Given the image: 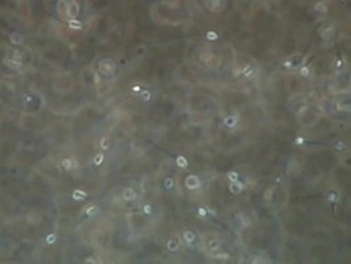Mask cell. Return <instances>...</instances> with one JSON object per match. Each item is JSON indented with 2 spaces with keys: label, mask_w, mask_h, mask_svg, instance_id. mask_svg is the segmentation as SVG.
<instances>
[{
  "label": "cell",
  "mask_w": 351,
  "mask_h": 264,
  "mask_svg": "<svg viewBox=\"0 0 351 264\" xmlns=\"http://www.w3.org/2000/svg\"><path fill=\"white\" fill-rule=\"evenodd\" d=\"M98 72L106 77L114 76L117 72V63L110 58H103L98 62Z\"/></svg>",
  "instance_id": "obj_1"
},
{
  "label": "cell",
  "mask_w": 351,
  "mask_h": 264,
  "mask_svg": "<svg viewBox=\"0 0 351 264\" xmlns=\"http://www.w3.org/2000/svg\"><path fill=\"white\" fill-rule=\"evenodd\" d=\"M80 13V6L77 2H66L65 3V19H68L69 21L70 20H76V17L79 16Z\"/></svg>",
  "instance_id": "obj_2"
},
{
  "label": "cell",
  "mask_w": 351,
  "mask_h": 264,
  "mask_svg": "<svg viewBox=\"0 0 351 264\" xmlns=\"http://www.w3.org/2000/svg\"><path fill=\"white\" fill-rule=\"evenodd\" d=\"M184 185H185L187 190H191V191L198 190V188L201 187V180H200V177L195 176V174H188L184 180Z\"/></svg>",
  "instance_id": "obj_3"
},
{
  "label": "cell",
  "mask_w": 351,
  "mask_h": 264,
  "mask_svg": "<svg viewBox=\"0 0 351 264\" xmlns=\"http://www.w3.org/2000/svg\"><path fill=\"white\" fill-rule=\"evenodd\" d=\"M334 34H336V28H334V25H333V24H326V25H323V27H320V28H319L320 38H322V40H325V41L332 40Z\"/></svg>",
  "instance_id": "obj_4"
},
{
  "label": "cell",
  "mask_w": 351,
  "mask_h": 264,
  "mask_svg": "<svg viewBox=\"0 0 351 264\" xmlns=\"http://www.w3.org/2000/svg\"><path fill=\"white\" fill-rule=\"evenodd\" d=\"M225 4L226 3L222 2V0H208V2H205V6L208 7L209 11H212V13H219V11L223 10Z\"/></svg>",
  "instance_id": "obj_5"
},
{
  "label": "cell",
  "mask_w": 351,
  "mask_h": 264,
  "mask_svg": "<svg viewBox=\"0 0 351 264\" xmlns=\"http://www.w3.org/2000/svg\"><path fill=\"white\" fill-rule=\"evenodd\" d=\"M61 166L66 172H72V170H76L79 167V163H77V160L74 157H63L61 162Z\"/></svg>",
  "instance_id": "obj_6"
},
{
  "label": "cell",
  "mask_w": 351,
  "mask_h": 264,
  "mask_svg": "<svg viewBox=\"0 0 351 264\" xmlns=\"http://www.w3.org/2000/svg\"><path fill=\"white\" fill-rule=\"evenodd\" d=\"M243 190H244V184H243L242 181H233V183H229V191L232 194H235V195H238V194L243 193Z\"/></svg>",
  "instance_id": "obj_7"
},
{
  "label": "cell",
  "mask_w": 351,
  "mask_h": 264,
  "mask_svg": "<svg viewBox=\"0 0 351 264\" xmlns=\"http://www.w3.org/2000/svg\"><path fill=\"white\" fill-rule=\"evenodd\" d=\"M239 122V115L238 114H232V115H228L225 117L223 119V125L228 128H235Z\"/></svg>",
  "instance_id": "obj_8"
},
{
  "label": "cell",
  "mask_w": 351,
  "mask_h": 264,
  "mask_svg": "<svg viewBox=\"0 0 351 264\" xmlns=\"http://www.w3.org/2000/svg\"><path fill=\"white\" fill-rule=\"evenodd\" d=\"M136 197V193L132 187H125L124 191H122V200L124 201H134Z\"/></svg>",
  "instance_id": "obj_9"
},
{
  "label": "cell",
  "mask_w": 351,
  "mask_h": 264,
  "mask_svg": "<svg viewBox=\"0 0 351 264\" xmlns=\"http://www.w3.org/2000/svg\"><path fill=\"white\" fill-rule=\"evenodd\" d=\"M301 58V55H299V53H296V55H293V56H289V58L288 59H285V61H284V63H282V66L285 69H292V68H295L296 65H298V59Z\"/></svg>",
  "instance_id": "obj_10"
},
{
  "label": "cell",
  "mask_w": 351,
  "mask_h": 264,
  "mask_svg": "<svg viewBox=\"0 0 351 264\" xmlns=\"http://www.w3.org/2000/svg\"><path fill=\"white\" fill-rule=\"evenodd\" d=\"M8 40H10V42L13 45H21L24 42V35L21 34V32H11L10 37H8Z\"/></svg>",
  "instance_id": "obj_11"
},
{
  "label": "cell",
  "mask_w": 351,
  "mask_h": 264,
  "mask_svg": "<svg viewBox=\"0 0 351 264\" xmlns=\"http://www.w3.org/2000/svg\"><path fill=\"white\" fill-rule=\"evenodd\" d=\"M195 238L197 236L193 230H184L183 232V240L185 242V245H193L195 242Z\"/></svg>",
  "instance_id": "obj_12"
},
{
  "label": "cell",
  "mask_w": 351,
  "mask_h": 264,
  "mask_svg": "<svg viewBox=\"0 0 351 264\" xmlns=\"http://www.w3.org/2000/svg\"><path fill=\"white\" fill-rule=\"evenodd\" d=\"M72 198L74 201H85L87 198V193L85 190H80V188H76V190L72 193Z\"/></svg>",
  "instance_id": "obj_13"
},
{
  "label": "cell",
  "mask_w": 351,
  "mask_h": 264,
  "mask_svg": "<svg viewBox=\"0 0 351 264\" xmlns=\"http://www.w3.org/2000/svg\"><path fill=\"white\" fill-rule=\"evenodd\" d=\"M3 63H4L6 66H8V68H11V69H20L23 66L21 61H17V59H13V58L4 59V61H3Z\"/></svg>",
  "instance_id": "obj_14"
},
{
  "label": "cell",
  "mask_w": 351,
  "mask_h": 264,
  "mask_svg": "<svg viewBox=\"0 0 351 264\" xmlns=\"http://www.w3.org/2000/svg\"><path fill=\"white\" fill-rule=\"evenodd\" d=\"M236 218L239 219V222L242 223V226H250L251 225V218L249 215H246L244 212H240V214L236 215Z\"/></svg>",
  "instance_id": "obj_15"
},
{
  "label": "cell",
  "mask_w": 351,
  "mask_h": 264,
  "mask_svg": "<svg viewBox=\"0 0 351 264\" xmlns=\"http://www.w3.org/2000/svg\"><path fill=\"white\" fill-rule=\"evenodd\" d=\"M242 73H243L244 77H253L254 74H256V69H254L251 65H246L244 68H243Z\"/></svg>",
  "instance_id": "obj_16"
},
{
  "label": "cell",
  "mask_w": 351,
  "mask_h": 264,
  "mask_svg": "<svg viewBox=\"0 0 351 264\" xmlns=\"http://www.w3.org/2000/svg\"><path fill=\"white\" fill-rule=\"evenodd\" d=\"M315 11L325 14V13H327V11H329V7H327V4H326L325 2H317L316 4H315Z\"/></svg>",
  "instance_id": "obj_17"
},
{
  "label": "cell",
  "mask_w": 351,
  "mask_h": 264,
  "mask_svg": "<svg viewBox=\"0 0 351 264\" xmlns=\"http://www.w3.org/2000/svg\"><path fill=\"white\" fill-rule=\"evenodd\" d=\"M221 247V242L217 240V239H212V240L208 242V249L211 253H215V251H218Z\"/></svg>",
  "instance_id": "obj_18"
},
{
  "label": "cell",
  "mask_w": 351,
  "mask_h": 264,
  "mask_svg": "<svg viewBox=\"0 0 351 264\" xmlns=\"http://www.w3.org/2000/svg\"><path fill=\"white\" fill-rule=\"evenodd\" d=\"M176 164L178 167H181V169H187V167H188V162H187V159H185V156H183V155L177 156V157H176Z\"/></svg>",
  "instance_id": "obj_19"
},
{
  "label": "cell",
  "mask_w": 351,
  "mask_h": 264,
  "mask_svg": "<svg viewBox=\"0 0 351 264\" xmlns=\"http://www.w3.org/2000/svg\"><path fill=\"white\" fill-rule=\"evenodd\" d=\"M166 246H167V249H169L170 251H177L180 249V245H178V242H177L176 239H169Z\"/></svg>",
  "instance_id": "obj_20"
},
{
  "label": "cell",
  "mask_w": 351,
  "mask_h": 264,
  "mask_svg": "<svg viewBox=\"0 0 351 264\" xmlns=\"http://www.w3.org/2000/svg\"><path fill=\"white\" fill-rule=\"evenodd\" d=\"M68 25H69L70 30H76V31H79V30H82L83 24H82V21H79V20H70V21L68 23Z\"/></svg>",
  "instance_id": "obj_21"
},
{
  "label": "cell",
  "mask_w": 351,
  "mask_h": 264,
  "mask_svg": "<svg viewBox=\"0 0 351 264\" xmlns=\"http://www.w3.org/2000/svg\"><path fill=\"white\" fill-rule=\"evenodd\" d=\"M274 191H275V188H274V187H268L266 191H264L263 198H264L266 201H271V200H272V197H274Z\"/></svg>",
  "instance_id": "obj_22"
},
{
  "label": "cell",
  "mask_w": 351,
  "mask_h": 264,
  "mask_svg": "<svg viewBox=\"0 0 351 264\" xmlns=\"http://www.w3.org/2000/svg\"><path fill=\"white\" fill-rule=\"evenodd\" d=\"M100 148L103 149V151H107V149H110V136H103L100 139Z\"/></svg>",
  "instance_id": "obj_23"
},
{
  "label": "cell",
  "mask_w": 351,
  "mask_h": 264,
  "mask_svg": "<svg viewBox=\"0 0 351 264\" xmlns=\"http://www.w3.org/2000/svg\"><path fill=\"white\" fill-rule=\"evenodd\" d=\"M226 179L229 180V183L238 181V180H239V173H238V172H235V170H230V172H228Z\"/></svg>",
  "instance_id": "obj_24"
},
{
  "label": "cell",
  "mask_w": 351,
  "mask_h": 264,
  "mask_svg": "<svg viewBox=\"0 0 351 264\" xmlns=\"http://www.w3.org/2000/svg\"><path fill=\"white\" fill-rule=\"evenodd\" d=\"M104 157H106L104 153H97L94 156V159H93V164L94 166H101V163L104 162Z\"/></svg>",
  "instance_id": "obj_25"
},
{
  "label": "cell",
  "mask_w": 351,
  "mask_h": 264,
  "mask_svg": "<svg viewBox=\"0 0 351 264\" xmlns=\"http://www.w3.org/2000/svg\"><path fill=\"white\" fill-rule=\"evenodd\" d=\"M97 211H98V206L97 205H90V206H87V208L85 209V214L87 215V217H91V215H94Z\"/></svg>",
  "instance_id": "obj_26"
},
{
  "label": "cell",
  "mask_w": 351,
  "mask_h": 264,
  "mask_svg": "<svg viewBox=\"0 0 351 264\" xmlns=\"http://www.w3.org/2000/svg\"><path fill=\"white\" fill-rule=\"evenodd\" d=\"M299 74H301V76H304V77H309V76H310V68L306 66V65H304L301 69H299Z\"/></svg>",
  "instance_id": "obj_27"
},
{
  "label": "cell",
  "mask_w": 351,
  "mask_h": 264,
  "mask_svg": "<svg viewBox=\"0 0 351 264\" xmlns=\"http://www.w3.org/2000/svg\"><path fill=\"white\" fill-rule=\"evenodd\" d=\"M173 187H174V180H173L172 177H167V179L164 180V188H167V190H172Z\"/></svg>",
  "instance_id": "obj_28"
},
{
  "label": "cell",
  "mask_w": 351,
  "mask_h": 264,
  "mask_svg": "<svg viewBox=\"0 0 351 264\" xmlns=\"http://www.w3.org/2000/svg\"><path fill=\"white\" fill-rule=\"evenodd\" d=\"M139 97L142 98L143 101H149L151 100V91H149V90H142L140 94H139Z\"/></svg>",
  "instance_id": "obj_29"
},
{
  "label": "cell",
  "mask_w": 351,
  "mask_h": 264,
  "mask_svg": "<svg viewBox=\"0 0 351 264\" xmlns=\"http://www.w3.org/2000/svg\"><path fill=\"white\" fill-rule=\"evenodd\" d=\"M337 110L338 111H350V104H348V101H347V103H337Z\"/></svg>",
  "instance_id": "obj_30"
},
{
  "label": "cell",
  "mask_w": 351,
  "mask_h": 264,
  "mask_svg": "<svg viewBox=\"0 0 351 264\" xmlns=\"http://www.w3.org/2000/svg\"><path fill=\"white\" fill-rule=\"evenodd\" d=\"M205 38L208 41H217L218 40V34L215 31H208V32H206V35H205Z\"/></svg>",
  "instance_id": "obj_31"
},
{
  "label": "cell",
  "mask_w": 351,
  "mask_h": 264,
  "mask_svg": "<svg viewBox=\"0 0 351 264\" xmlns=\"http://www.w3.org/2000/svg\"><path fill=\"white\" fill-rule=\"evenodd\" d=\"M197 214H198V217L205 218L206 215H208V209H206L205 206H200V208L197 209Z\"/></svg>",
  "instance_id": "obj_32"
},
{
  "label": "cell",
  "mask_w": 351,
  "mask_h": 264,
  "mask_svg": "<svg viewBox=\"0 0 351 264\" xmlns=\"http://www.w3.org/2000/svg\"><path fill=\"white\" fill-rule=\"evenodd\" d=\"M45 242H47V245H53L56 242V235L55 233H49L47 236V239H45Z\"/></svg>",
  "instance_id": "obj_33"
},
{
  "label": "cell",
  "mask_w": 351,
  "mask_h": 264,
  "mask_svg": "<svg viewBox=\"0 0 351 264\" xmlns=\"http://www.w3.org/2000/svg\"><path fill=\"white\" fill-rule=\"evenodd\" d=\"M146 52H148V48L145 47V45H139V47L136 48V53L138 55H146Z\"/></svg>",
  "instance_id": "obj_34"
},
{
  "label": "cell",
  "mask_w": 351,
  "mask_h": 264,
  "mask_svg": "<svg viewBox=\"0 0 351 264\" xmlns=\"http://www.w3.org/2000/svg\"><path fill=\"white\" fill-rule=\"evenodd\" d=\"M11 53H13V55H11V58H13V59H17V61H21V59H23V53L20 52L19 49H14Z\"/></svg>",
  "instance_id": "obj_35"
},
{
  "label": "cell",
  "mask_w": 351,
  "mask_h": 264,
  "mask_svg": "<svg viewBox=\"0 0 351 264\" xmlns=\"http://www.w3.org/2000/svg\"><path fill=\"white\" fill-rule=\"evenodd\" d=\"M152 212H153V206H152L151 204H146V205H143V214L151 215Z\"/></svg>",
  "instance_id": "obj_36"
},
{
  "label": "cell",
  "mask_w": 351,
  "mask_h": 264,
  "mask_svg": "<svg viewBox=\"0 0 351 264\" xmlns=\"http://www.w3.org/2000/svg\"><path fill=\"white\" fill-rule=\"evenodd\" d=\"M215 259H219V260H228L229 259V253H218V254H215Z\"/></svg>",
  "instance_id": "obj_37"
},
{
  "label": "cell",
  "mask_w": 351,
  "mask_h": 264,
  "mask_svg": "<svg viewBox=\"0 0 351 264\" xmlns=\"http://www.w3.org/2000/svg\"><path fill=\"white\" fill-rule=\"evenodd\" d=\"M131 90L134 93H140L142 91V87H140V85H132L131 86Z\"/></svg>",
  "instance_id": "obj_38"
},
{
  "label": "cell",
  "mask_w": 351,
  "mask_h": 264,
  "mask_svg": "<svg viewBox=\"0 0 351 264\" xmlns=\"http://www.w3.org/2000/svg\"><path fill=\"white\" fill-rule=\"evenodd\" d=\"M327 200H329V201H332V202H334V201H337V194H336V193H329V195H327Z\"/></svg>",
  "instance_id": "obj_39"
},
{
  "label": "cell",
  "mask_w": 351,
  "mask_h": 264,
  "mask_svg": "<svg viewBox=\"0 0 351 264\" xmlns=\"http://www.w3.org/2000/svg\"><path fill=\"white\" fill-rule=\"evenodd\" d=\"M346 148H347V146L344 145L343 142H337V143H336V149H337V151H344Z\"/></svg>",
  "instance_id": "obj_40"
},
{
  "label": "cell",
  "mask_w": 351,
  "mask_h": 264,
  "mask_svg": "<svg viewBox=\"0 0 351 264\" xmlns=\"http://www.w3.org/2000/svg\"><path fill=\"white\" fill-rule=\"evenodd\" d=\"M304 142H305V139L302 136H298L295 139V145H304Z\"/></svg>",
  "instance_id": "obj_41"
},
{
  "label": "cell",
  "mask_w": 351,
  "mask_h": 264,
  "mask_svg": "<svg viewBox=\"0 0 351 264\" xmlns=\"http://www.w3.org/2000/svg\"><path fill=\"white\" fill-rule=\"evenodd\" d=\"M85 263H97V260L94 259V257H87V259H85Z\"/></svg>",
  "instance_id": "obj_42"
},
{
  "label": "cell",
  "mask_w": 351,
  "mask_h": 264,
  "mask_svg": "<svg viewBox=\"0 0 351 264\" xmlns=\"http://www.w3.org/2000/svg\"><path fill=\"white\" fill-rule=\"evenodd\" d=\"M341 66H343V61H341V59H337V61H336V68L340 69Z\"/></svg>",
  "instance_id": "obj_43"
},
{
  "label": "cell",
  "mask_w": 351,
  "mask_h": 264,
  "mask_svg": "<svg viewBox=\"0 0 351 264\" xmlns=\"http://www.w3.org/2000/svg\"><path fill=\"white\" fill-rule=\"evenodd\" d=\"M94 80H96V83H100V77H98V74H97V73L94 74Z\"/></svg>",
  "instance_id": "obj_44"
}]
</instances>
